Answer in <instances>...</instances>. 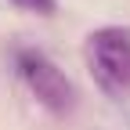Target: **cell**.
I'll return each instance as SVG.
<instances>
[{
    "instance_id": "3957f363",
    "label": "cell",
    "mask_w": 130,
    "mask_h": 130,
    "mask_svg": "<svg viewBox=\"0 0 130 130\" xmlns=\"http://www.w3.org/2000/svg\"><path fill=\"white\" fill-rule=\"evenodd\" d=\"M11 4L22 7V11H32V14H54L58 0H11Z\"/></svg>"
},
{
    "instance_id": "6da1fadb",
    "label": "cell",
    "mask_w": 130,
    "mask_h": 130,
    "mask_svg": "<svg viewBox=\"0 0 130 130\" xmlns=\"http://www.w3.org/2000/svg\"><path fill=\"white\" fill-rule=\"evenodd\" d=\"M83 58L94 83L108 98H123L130 90V32L119 25H101L83 40Z\"/></svg>"
},
{
    "instance_id": "7a4b0ae2",
    "label": "cell",
    "mask_w": 130,
    "mask_h": 130,
    "mask_svg": "<svg viewBox=\"0 0 130 130\" xmlns=\"http://www.w3.org/2000/svg\"><path fill=\"white\" fill-rule=\"evenodd\" d=\"M18 76L25 79V87L36 94V101L43 108L58 112V116L72 108L76 90L69 83V76H65L43 51H18Z\"/></svg>"
}]
</instances>
